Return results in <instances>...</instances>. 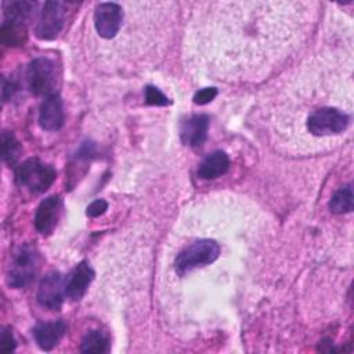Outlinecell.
Segmentation results:
<instances>
[{"instance_id": "obj_20", "label": "cell", "mask_w": 354, "mask_h": 354, "mask_svg": "<svg viewBox=\"0 0 354 354\" xmlns=\"http://www.w3.org/2000/svg\"><path fill=\"white\" fill-rule=\"evenodd\" d=\"M145 102L149 105H159V106H165L170 104L169 98L159 88L153 86H148L145 88Z\"/></svg>"}, {"instance_id": "obj_21", "label": "cell", "mask_w": 354, "mask_h": 354, "mask_svg": "<svg viewBox=\"0 0 354 354\" xmlns=\"http://www.w3.org/2000/svg\"><path fill=\"white\" fill-rule=\"evenodd\" d=\"M217 95V88L214 87H206L199 90L195 95H194V102L198 105H205L207 102H210L214 97Z\"/></svg>"}, {"instance_id": "obj_17", "label": "cell", "mask_w": 354, "mask_h": 354, "mask_svg": "<svg viewBox=\"0 0 354 354\" xmlns=\"http://www.w3.org/2000/svg\"><path fill=\"white\" fill-rule=\"evenodd\" d=\"M109 350V340L106 335L101 330H90L84 335L80 343L82 353H108Z\"/></svg>"}, {"instance_id": "obj_10", "label": "cell", "mask_w": 354, "mask_h": 354, "mask_svg": "<svg viewBox=\"0 0 354 354\" xmlns=\"http://www.w3.org/2000/svg\"><path fill=\"white\" fill-rule=\"evenodd\" d=\"M94 279V271L87 261L79 263L65 281L66 296L72 300H79L87 292L88 285Z\"/></svg>"}, {"instance_id": "obj_9", "label": "cell", "mask_w": 354, "mask_h": 354, "mask_svg": "<svg viewBox=\"0 0 354 354\" xmlns=\"http://www.w3.org/2000/svg\"><path fill=\"white\" fill-rule=\"evenodd\" d=\"M62 202L58 195H51L40 202L35 214V227L40 234L51 232L61 216Z\"/></svg>"}, {"instance_id": "obj_6", "label": "cell", "mask_w": 354, "mask_h": 354, "mask_svg": "<svg viewBox=\"0 0 354 354\" xmlns=\"http://www.w3.org/2000/svg\"><path fill=\"white\" fill-rule=\"evenodd\" d=\"M65 21V4L61 1H46L40 12L35 33L41 40H53L58 36Z\"/></svg>"}, {"instance_id": "obj_24", "label": "cell", "mask_w": 354, "mask_h": 354, "mask_svg": "<svg viewBox=\"0 0 354 354\" xmlns=\"http://www.w3.org/2000/svg\"><path fill=\"white\" fill-rule=\"evenodd\" d=\"M17 90V86L11 82V80H6L3 79V86H1V97H3V101H7L12 93Z\"/></svg>"}, {"instance_id": "obj_22", "label": "cell", "mask_w": 354, "mask_h": 354, "mask_svg": "<svg viewBox=\"0 0 354 354\" xmlns=\"http://www.w3.org/2000/svg\"><path fill=\"white\" fill-rule=\"evenodd\" d=\"M15 350V339L10 329H4L0 339V351L1 353H11Z\"/></svg>"}, {"instance_id": "obj_5", "label": "cell", "mask_w": 354, "mask_h": 354, "mask_svg": "<svg viewBox=\"0 0 354 354\" xmlns=\"http://www.w3.org/2000/svg\"><path fill=\"white\" fill-rule=\"evenodd\" d=\"M26 80L30 91L36 95H53L55 94L57 84V69L55 64L46 58H35L26 71Z\"/></svg>"}, {"instance_id": "obj_11", "label": "cell", "mask_w": 354, "mask_h": 354, "mask_svg": "<svg viewBox=\"0 0 354 354\" xmlns=\"http://www.w3.org/2000/svg\"><path fill=\"white\" fill-rule=\"evenodd\" d=\"M39 123L41 129L47 131L59 130L64 124V109L62 101L57 94L48 95L40 105Z\"/></svg>"}, {"instance_id": "obj_14", "label": "cell", "mask_w": 354, "mask_h": 354, "mask_svg": "<svg viewBox=\"0 0 354 354\" xmlns=\"http://www.w3.org/2000/svg\"><path fill=\"white\" fill-rule=\"evenodd\" d=\"M230 167V158L223 151L209 153L198 167V176L203 180H213L223 176Z\"/></svg>"}, {"instance_id": "obj_15", "label": "cell", "mask_w": 354, "mask_h": 354, "mask_svg": "<svg viewBox=\"0 0 354 354\" xmlns=\"http://www.w3.org/2000/svg\"><path fill=\"white\" fill-rule=\"evenodd\" d=\"M0 36H1V41L6 46H11V47L24 46V43L26 41V37H28L25 22L6 19L1 25Z\"/></svg>"}, {"instance_id": "obj_4", "label": "cell", "mask_w": 354, "mask_h": 354, "mask_svg": "<svg viewBox=\"0 0 354 354\" xmlns=\"http://www.w3.org/2000/svg\"><path fill=\"white\" fill-rule=\"evenodd\" d=\"M348 123L350 118L343 111L332 106H322L308 115L306 126L313 136L324 137L343 133Z\"/></svg>"}, {"instance_id": "obj_23", "label": "cell", "mask_w": 354, "mask_h": 354, "mask_svg": "<svg viewBox=\"0 0 354 354\" xmlns=\"http://www.w3.org/2000/svg\"><path fill=\"white\" fill-rule=\"evenodd\" d=\"M106 209H108V203H106L104 199H95V201H93V202L87 206V216H88V217L101 216L102 213H105Z\"/></svg>"}, {"instance_id": "obj_1", "label": "cell", "mask_w": 354, "mask_h": 354, "mask_svg": "<svg viewBox=\"0 0 354 354\" xmlns=\"http://www.w3.org/2000/svg\"><path fill=\"white\" fill-rule=\"evenodd\" d=\"M220 245L209 238L195 241L184 248L174 259V268L178 275H184L191 270L214 263L220 256Z\"/></svg>"}, {"instance_id": "obj_8", "label": "cell", "mask_w": 354, "mask_h": 354, "mask_svg": "<svg viewBox=\"0 0 354 354\" xmlns=\"http://www.w3.org/2000/svg\"><path fill=\"white\" fill-rule=\"evenodd\" d=\"M65 292V281L59 272L47 274L37 289V301L48 310H58L62 306Z\"/></svg>"}, {"instance_id": "obj_16", "label": "cell", "mask_w": 354, "mask_h": 354, "mask_svg": "<svg viewBox=\"0 0 354 354\" xmlns=\"http://www.w3.org/2000/svg\"><path fill=\"white\" fill-rule=\"evenodd\" d=\"M354 206V194L351 184H347L342 188H339L329 201V209L332 213L343 214L350 213Z\"/></svg>"}, {"instance_id": "obj_13", "label": "cell", "mask_w": 354, "mask_h": 354, "mask_svg": "<svg viewBox=\"0 0 354 354\" xmlns=\"http://www.w3.org/2000/svg\"><path fill=\"white\" fill-rule=\"evenodd\" d=\"M66 332V325L62 319L53 322H40L33 329V336L39 347L44 351L53 350Z\"/></svg>"}, {"instance_id": "obj_3", "label": "cell", "mask_w": 354, "mask_h": 354, "mask_svg": "<svg viewBox=\"0 0 354 354\" xmlns=\"http://www.w3.org/2000/svg\"><path fill=\"white\" fill-rule=\"evenodd\" d=\"M39 268V253L32 245H21L12 256L8 272L7 283L11 288L19 289L26 286Z\"/></svg>"}, {"instance_id": "obj_7", "label": "cell", "mask_w": 354, "mask_h": 354, "mask_svg": "<svg viewBox=\"0 0 354 354\" xmlns=\"http://www.w3.org/2000/svg\"><path fill=\"white\" fill-rule=\"evenodd\" d=\"M123 10L118 3H101L94 11V28L104 39H112L122 28Z\"/></svg>"}, {"instance_id": "obj_2", "label": "cell", "mask_w": 354, "mask_h": 354, "mask_svg": "<svg viewBox=\"0 0 354 354\" xmlns=\"http://www.w3.org/2000/svg\"><path fill=\"white\" fill-rule=\"evenodd\" d=\"M57 177L53 166L40 162L37 158H30L22 162L15 169V181L19 187L28 188L30 192L40 194L50 188Z\"/></svg>"}, {"instance_id": "obj_19", "label": "cell", "mask_w": 354, "mask_h": 354, "mask_svg": "<svg viewBox=\"0 0 354 354\" xmlns=\"http://www.w3.org/2000/svg\"><path fill=\"white\" fill-rule=\"evenodd\" d=\"M35 7L33 3L30 1H11V3H4V14L6 19L10 21H18V22H25V19L29 17L32 8Z\"/></svg>"}, {"instance_id": "obj_12", "label": "cell", "mask_w": 354, "mask_h": 354, "mask_svg": "<svg viewBox=\"0 0 354 354\" xmlns=\"http://www.w3.org/2000/svg\"><path fill=\"white\" fill-rule=\"evenodd\" d=\"M209 118L206 115H194L181 123L180 136L184 144L189 147H199L207 138Z\"/></svg>"}, {"instance_id": "obj_18", "label": "cell", "mask_w": 354, "mask_h": 354, "mask_svg": "<svg viewBox=\"0 0 354 354\" xmlns=\"http://www.w3.org/2000/svg\"><path fill=\"white\" fill-rule=\"evenodd\" d=\"M1 151H3V159L7 165H14L21 153V145L10 131H3L1 136Z\"/></svg>"}]
</instances>
